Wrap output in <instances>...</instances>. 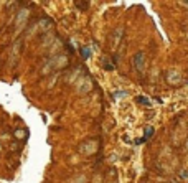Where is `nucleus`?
<instances>
[{
	"label": "nucleus",
	"mask_w": 188,
	"mask_h": 183,
	"mask_svg": "<svg viewBox=\"0 0 188 183\" xmlns=\"http://www.w3.org/2000/svg\"><path fill=\"white\" fill-rule=\"evenodd\" d=\"M152 134H154V129H152V127H149L147 130H145V139H147V137H150Z\"/></svg>",
	"instance_id": "obj_3"
},
{
	"label": "nucleus",
	"mask_w": 188,
	"mask_h": 183,
	"mask_svg": "<svg viewBox=\"0 0 188 183\" xmlns=\"http://www.w3.org/2000/svg\"><path fill=\"white\" fill-rule=\"evenodd\" d=\"M137 101H139V102H140V104L150 106V102H149V99H147V97H144V96H139V97H137Z\"/></svg>",
	"instance_id": "obj_2"
},
{
	"label": "nucleus",
	"mask_w": 188,
	"mask_h": 183,
	"mask_svg": "<svg viewBox=\"0 0 188 183\" xmlns=\"http://www.w3.org/2000/svg\"><path fill=\"white\" fill-rule=\"evenodd\" d=\"M81 53H83V56H84V58H88V56H89V51L86 50V48H83V50H81Z\"/></svg>",
	"instance_id": "obj_4"
},
{
	"label": "nucleus",
	"mask_w": 188,
	"mask_h": 183,
	"mask_svg": "<svg viewBox=\"0 0 188 183\" xmlns=\"http://www.w3.org/2000/svg\"><path fill=\"white\" fill-rule=\"evenodd\" d=\"M182 177H183V178H186V180H188V172H183V173H182Z\"/></svg>",
	"instance_id": "obj_5"
},
{
	"label": "nucleus",
	"mask_w": 188,
	"mask_h": 183,
	"mask_svg": "<svg viewBox=\"0 0 188 183\" xmlns=\"http://www.w3.org/2000/svg\"><path fill=\"white\" fill-rule=\"evenodd\" d=\"M134 63H135V66H137L139 71H142V68H144V53H142V51H139L137 55H135Z\"/></svg>",
	"instance_id": "obj_1"
}]
</instances>
